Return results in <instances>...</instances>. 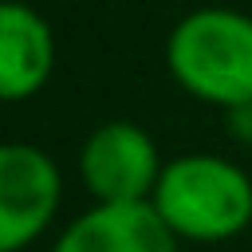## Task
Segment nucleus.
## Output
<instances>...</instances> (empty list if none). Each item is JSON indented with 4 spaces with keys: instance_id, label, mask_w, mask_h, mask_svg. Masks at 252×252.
I'll return each instance as SVG.
<instances>
[{
    "instance_id": "nucleus-1",
    "label": "nucleus",
    "mask_w": 252,
    "mask_h": 252,
    "mask_svg": "<svg viewBox=\"0 0 252 252\" xmlns=\"http://www.w3.org/2000/svg\"><path fill=\"white\" fill-rule=\"evenodd\" d=\"M169 67L205 102H252V20L228 8L189 12L169 35Z\"/></svg>"
},
{
    "instance_id": "nucleus-2",
    "label": "nucleus",
    "mask_w": 252,
    "mask_h": 252,
    "mask_svg": "<svg viewBox=\"0 0 252 252\" xmlns=\"http://www.w3.org/2000/svg\"><path fill=\"white\" fill-rule=\"evenodd\" d=\"M161 220L193 240H224L252 220V181L232 161L189 154L161 169L154 189Z\"/></svg>"
},
{
    "instance_id": "nucleus-3",
    "label": "nucleus",
    "mask_w": 252,
    "mask_h": 252,
    "mask_svg": "<svg viewBox=\"0 0 252 252\" xmlns=\"http://www.w3.org/2000/svg\"><path fill=\"white\" fill-rule=\"evenodd\" d=\"M83 181L102 205L146 201L158 185V150L154 138L134 122H106L83 146Z\"/></svg>"
},
{
    "instance_id": "nucleus-4",
    "label": "nucleus",
    "mask_w": 252,
    "mask_h": 252,
    "mask_svg": "<svg viewBox=\"0 0 252 252\" xmlns=\"http://www.w3.org/2000/svg\"><path fill=\"white\" fill-rule=\"evenodd\" d=\"M59 205V169L55 161L24 142L0 150V252L28 244Z\"/></svg>"
},
{
    "instance_id": "nucleus-5",
    "label": "nucleus",
    "mask_w": 252,
    "mask_h": 252,
    "mask_svg": "<svg viewBox=\"0 0 252 252\" xmlns=\"http://www.w3.org/2000/svg\"><path fill=\"white\" fill-rule=\"evenodd\" d=\"M55 252H177V244L154 201H130L98 205L71 220Z\"/></svg>"
},
{
    "instance_id": "nucleus-6",
    "label": "nucleus",
    "mask_w": 252,
    "mask_h": 252,
    "mask_svg": "<svg viewBox=\"0 0 252 252\" xmlns=\"http://www.w3.org/2000/svg\"><path fill=\"white\" fill-rule=\"evenodd\" d=\"M51 71V32L28 8L8 0L0 12V91L4 98H24L39 91Z\"/></svg>"
},
{
    "instance_id": "nucleus-7",
    "label": "nucleus",
    "mask_w": 252,
    "mask_h": 252,
    "mask_svg": "<svg viewBox=\"0 0 252 252\" xmlns=\"http://www.w3.org/2000/svg\"><path fill=\"white\" fill-rule=\"evenodd\" d=\"M228 126H232V134H236L240 142H252V102L232 106V110H228Z\"/></svg>"
}]
</instances>
